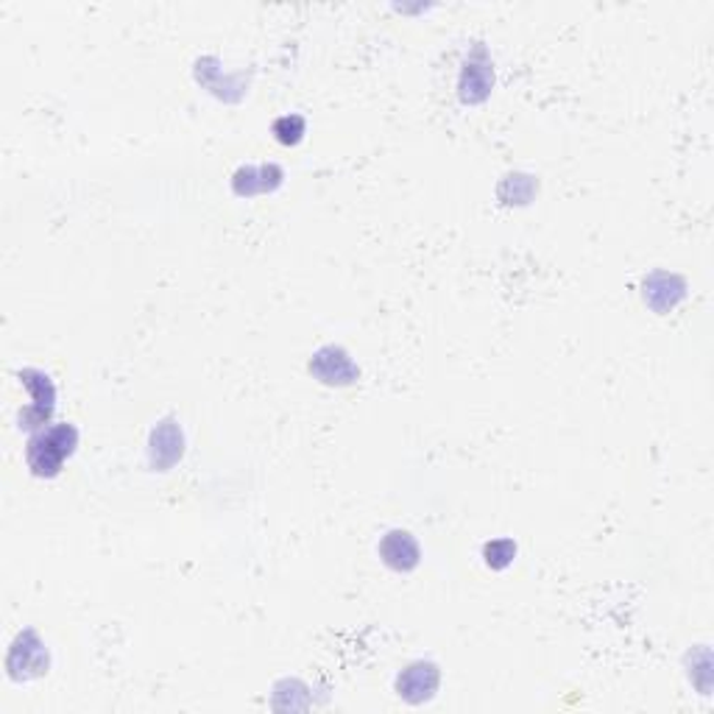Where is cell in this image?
<instances>
[{"mask_svg":"<svg viewBox=\"0 0 714 714\" xmlns=\"http://www.w3.org/2000/svg\"><path fill=\"white\" fill-rule=\"evenodd\" d=\"M379 558L394 572H413L422 561V547L408 531H388L379 538Z\"/></svg>","mask_w":714,"mask_h":714,"instance_id":"7","label":"cell"},{"mask_svg":"<svg viewBox=\"0 0 714 714\" xmlns=\"http://www.w3.org/2000/svg\"><path fill=\"white\" fill-rule=\"evenodd\" d=\"M513 556H517V544L511 538H497V542H488L483 547V558L492 569H506L513 561Z\"/></svg>","mask_w":714,"mask_h":714,"instance_id":"11","label":"cell"},{"mask_svg":"<svg viewBox=\"0 0 714 714\" xmlns=\"http://www.w3.org/2000/svg\"><path fill=\"white\" fill-rule=\"evenodd\" d=\"M17 379L32 394V404L23 408L17 419L20 431H43L51 424L53 411H57V388H53L51 377L39 368H23Z\"/></svg>","mask_w":714,"mask_h":714,"instance_id":"2","label":"cell"},{"mask_svg":"<svg viewBox=\"0 0 714 714\" xmlns=\"http://www.w3.org/2000/svg\"><path fill=\"white\" fill-rule=\"evenodd\" d=\"M311 374L329 388H347L361 379V368L354 366L347 349L322 347L311 361Z\"/></svg>","mask_w":714,"mask_h":714,"instance_id":"4","label":"cell"},{"mask_svg":"<svg viewBox=\"0 0 714 714\" xmlns=\"http://www.w3.org/2000/svg\"><path fill=\"white\" fill-rule=\"evenodd\" d=\"M492 87H494V64L492 59H488L486 48L477 45V48L467 57V62H463L461 84H458V89H461V101L483 104L488 98V93H492Z\"/></svg>","mask_w":714,"mask_h":714,"instance_id":"6","label":"cell"},{"mask_svg":"<svg viewBox=\"0 0 714 714\" xmlns=\"http://www.w3.org/2000/svg\"><path fill=\"white\" fill-rule=\"evenodd\" d=\"M48 648H45L43 639L37 637V631H23L17 633V639L9 648L7 658V670L14 681H32V678H39L48 673Z\"/></svg>","mask_w":714,"mask_h":714,"instance_id":"3","label":"cell"},{"mask_svg":"<svg viewBox=\"0 0 714 714\" xmlns=\"http://www.w3.org/2000/svg\"><path fill=\"white\" fill-rule=\"evenodd\" d=\"M274 134L282 146H297L299 140L304 137V118L302 114H285L274 123Z\"/></svg>","mask_w":714,"mask_h":714,"instance_id":"12","label":"cell"},{"mask_svg":"<svg viewBox=\"0 0 714 714\" xmlns=\"http://www.w3.org/2000/svg\"><path fill=\"white\" fill-rule=\"evenodd\" d=\"M285 173L279 165H246L241 171L232 177V190L234 196L252 198L259 196V193H271L282 184Z\"/></svg>","mask_w":714,"mask_h":714,"instance_id":"9","label":"cell"},{"mask_svg":"<svg viewBox=\"0 0 714 714\" xmlns=\"http://www.w3.org/2000/svg\"><path fill=\"white\" fill-rule=\"evenodd\" d=\"M642 291H645V302L651 304L653 311L667 313V311H673L678 302H681L683 291H687V285H683V279L676 277V274L656 271L645 279Z\"/></svg>","mask_w":714,"mask_h":714,"instance_id":"10","label":"cell"},{"mask_svg":"<svg viewBox=\"0 0 714 714\" xmlns=\"http://www.w3.org/2000/svg\"><path fill=\"white\" fill-rule=\"evenodd\" d=\"M441 673L433 662H416L411 667H404L397 678V692L408 703H424L431 701L433 692L438 689Z\"/></svg>","mask_w":714,"mask_h":714,"instance_id":"8","label":"cell"},{"mask_svg":"<svg viewBox=\"0 0 714 714\" xmlns=\"http://www.w3.org/2000/svg\"><path fill=\"white\" fill-rule=\"evenodd\" d=\"M184 456V433L177 419H162L148 438V467L154 472H168Z\"/></svg>","mask_w":714,"mask_h":714,"instance_id":"5","label":"cell"},{"mask_svg":"<svg viewBox=\"0 0 714 714\" xmlns=\"http://www.w3.org/2000/svg\"><path fill=\"white\" fill-rule=\"evenodd\" d=\"M78 447V431L73 424H48L34 433L26 444V461L37 477H57Z\"/></svg>","mask_w":714,"mask_h":714,"instance_id":"1","label":"cell"}]
</instances>
